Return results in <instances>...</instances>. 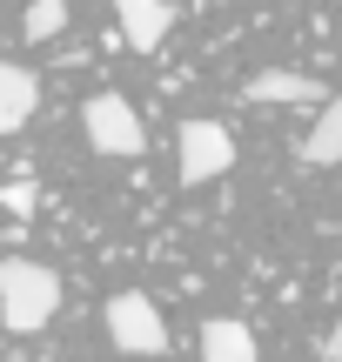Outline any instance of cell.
Returning a JSON list of instances; mask_svg holds the SVG:
<instances>
[{
  "label": "cell",
  "instance_id": "1",
  "mask_svg": "<svg viewBox=\"0 0 342 362\" xmlns=\"http://www.w3.org/2000/svg\"><path fill=\"white\" fill-rule=\"evenodd\" d=\"M54 309H61V275L40 269V262H0V329H13V336H34V329L54 322Z\"/></svg>",
  "mask_w": 342,
  "mask_h": 362
},
{
  "label": "cell",
  "instance_id": "2",
  "mask_svg": "<svg viewBox=\"0 0 342 362\" xmlns=\"http://www.w3.org/2000/svg\"><path fill=\"white\" fill-rule=\"evenodd\" d=\"M81 134H88V148H94V155H107V161H134L148 148L141 115H134L121 94H94V101L81 107Z\"/></svg>",
  "mask_w": 342,
  "mask_h": 362
},
{
  "label": "cell",
  "instance_id": "3",
  "mask_svg": "<svg viewBox=\"0 0 342 362\" xmlns=\"http://www.w3.org/2000/svg\"><path fill=\"white\" fill-rule=\"evenodd\" d=\"M228 168H235V134L222 121H182V134H175V175H182V188L222 181Z\"/></svg>",
  "mask_w": 342,
  "mask_h": 362
},
{
  "label": "cell",
  "instance_id": "4",
  "mask_svg": "<svg viewBox=\"0 0 342 362\" xmlns=\"http://www.w3.org/2000/svg\"><path fill=\"white\" fill-rule=\"evenodd\" d=\"M107 336H114L121 356H161L168 349V329H161V309L155 296H141V288H121V296H107Z\"/></svg>",
  "mask_w": 342,
  "mask_h": 362
},
{
  "label": "cell",
  "instance_id": "5",
  "mask_svg": "<svg viewBox=\"0 0 342 362\" xmlns=\"http://www.w3.org/2000/svg\"><path fill=\"white\" fill-rule=\"evenodd\" d=\"M242 94H249L255 107H316V101H329V88H322L316 74H295V67H262Z\"/></svg>",
  "mask_w": 342,
  "mask_h": 362
},
{
  "label": "cell",
  "instance_id": "6",
  "mask_svg": "<svg viewBox=\"0 0 342 362\" xmlns=\"http://www.w3.org/2000/svg\"><path fill=\"white\" fill-rule=\"evenodd\" d=\"M114 21H121L134 54H155L175 27V0H114Z\"/></svg>",
  "mask_w": 342,
  "mask_h": 362
},
{
  "label": "cell",
  "instance_id": "7",
  "mask_svg": "<svg viewBox=\"0 0 342 362\" xmlns=\"http://www.w3.org/2000/svg\"><path fill=\"white\" fill-rule=\"evenodd\" d=\"M40 107V74L20 61H0V134H20Z\"/></svg>",
  "mask_w": 342,
  "mask_h": 362
},
{
  "label": "cell",
  "instance_id": "8",
  "mask_svg": "<svg viewBox=\"0 0 342 362\" xmlns=\"http://www.w3.org/2000/svg\"><path fill=\"white\" fill-rule=\"evenodd\" d=\"M255 329L235 322V315H208L201 322V362H255Z\"/></svg>",
  "mask_w": 342,
  "mask_h": 362
},
{
  "label": "cell",
  "instance_id": "9",
  "mask_svg": "<svg viewBox=\"0 0 342 362\" xmlns=\"http://www.w3.org/2000/svg\"><path fill=\"white\" fill-rule=\"evenodd\" d=\"M336 161H342V94L322 101L316 128H309V141H302V168H336Z\"/></svg>",
  "mask_w": 342,
  "mask_h": 362
},
{
  "label": "cell",
  "instance_id": "10",
  "mask_svg": "<svg viewBox=\"0 0 342 362\" xmlns=\"http://www.w3.org/2000/svg\"><path fill=\"white\" fill-rule=\"evenodd\" d=\"M61 27H67V0H34L27 21H20V34H27V40H54Z\"/></svg>",
  "mask_w": 342,
  "mask_h": 362
},
{
  "label": "cell",
  "instance_id": "11",
  "mask_svg": "<svg viewBox=\"0 0 342 362\" xmlns=\"http://www.w3.org/2000/svg\"><path fill=\"white\" fill-rule=\"evenodd\" d=\"M0 208H7V215H34V208H40V188H34V181H7V188H0Z\"/></svg>",
  "mask_w": 342,
  "mask_h": 362
},
{
  "label": "cell",
  "instance_id": "12",
  "mask_svg": "<svg viewBox=\"0 0 342 362\" xmlns=\"http://www.w3.org/2000/svg\"><path fill=\"white\" fill-rule=\"evenodd\" d=\"M322 356H329V362H342V322L329 329V342H322Z\"/></svg>",
  "mask_w": 342,
  "mask_h": 362
}]
</instances>
